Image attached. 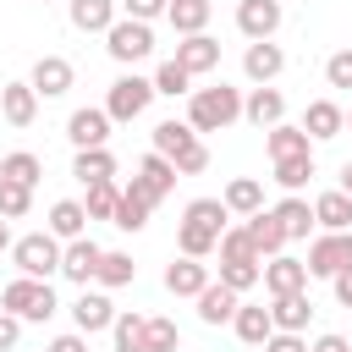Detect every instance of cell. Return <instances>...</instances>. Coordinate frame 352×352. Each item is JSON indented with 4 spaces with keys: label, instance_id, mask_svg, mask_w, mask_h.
I'll return each mask as SVG.
<instances>
[{
    "label": "cell",
    "instance_id": "cell-33",
    "mask_svg": "<svg viewBox=\"0 0 352 352\" xmlns=\"http://www.w3.org/2000/svg\"><path fill=\"white\" fill-rule=\"evenodd\" d=\"M72 176H77L82 187H94V182H110V176H116V160H110V148H77V160H72Z\"/></svg>",
    "mask_w": 352,
    "mask_h": 352
},
{
    "label": "cell",
    "instance_id": "cell-28",
    "mask_svg": "<svg viewBox=\"0 0 352 352\" xmlns=\"http://www.w3.org/2000/svg\"><path fill=\"white\" fill-rule=\"evenodd\" d=\"M165 16H170V28L187 38V33H204V28H209L214 0H170V6H165Z\"/></svg>",
    "mask_w": 352,
    "mask_h": 352
},
{
    "label": "cell",
    "instance_id": "cell-44",
    "mask_svg": "<svg viewBox=\"0 0 352 352\" xmlns=\"http://www.w3.org/2000/svg\"><path fill=\"white\" fill-rule=\"evenodd\" d=\"M220 280H226L231 292H253V286L264 280V258H248V264H220Z\"/></svg>",
    "mask_w": 352,
    "mask_h": 352
},
{
    "label": "cell",
    "instance_id": "cell-53",
    "mask_svg": "<svg viewBox=\"0 0 352 352\" xmlns=\"http://www.w3.org/2000/svg\"><path fill=\"white\" fill-rule=\"evenodd\" d=\"M0 248H11V220L0 214Z\"/></svg>",
    "mask_w": 352,
    "mask_h": 352
},
{
    "label": "cell",
    "instance_id": "cell-41",
    "mask_svg": "<svg viewBox=\"0 0 352 352\" xmlns=\"http://www.w3.org/2000/svg\"><path fill=\"white\" fill-rule=\"evenodd\" d=\"M308 176H314V154H292V160H275V182H280L286 192L308 187Z\"/></svg>",
    "mask_w": 352,
    "mask_h": 352
},
{
    "label": "cell",
    "instance_id": "cell-38",
    "mask_svg": "<svg viewBox=\"0 0 352 352\" xmlns=\"http://www.w3.org/2000/svg\"><path fill=\"white\" fill-rule=\"evenodd\" d=\"M154 94H170V99H182V94H192V72L170 55L160 72H154Z\"/></svg>",
    "mask_w": 352,
    "mask_h": 352
},
{
    "label": "cell",
    "instance_id": "cell-21",
    "mask_svg": "<svg viewBox=\"0 0 352 352\" xmlns=\"http://www.w3.org/2000/svg\"><path fill=\"white\" fill-rule=\"evenodd\" d=\"M176 176H182V170H176V160H165V154H154V148H148V154H143V165H138V182H143V192H148L154 204L176 187Z\"/></svg>",
    "mask_w": 352,
    "mask_h": 352
},
{
    "label": "cell",
    "instance_id": "cell-11",
    "mask_svg": "<svg viewBox=\"0 0 352 352\" xmlns=\"http://www.w3.org/2000/svg\"><path fill=\"white\" fill-rule=\"evenodd\" d=\"M192 302H198V319H204V324H231L236 308H242V292H231L226 280H209Z\"/></svg>",
    "mask_w": 352,
    "mask_h": 352
},
{
    "label": "cell",
    "instance_id": "cell-40",
    "mask_svg": "<svg viewBox=\"0 0 352 352\" xmlns=\"http://www.w3.org/2000/svg\"><path fill=\"white\" fill-rule=\"evenodd\" d=\"M116 204H121V187L110 176V182H94L88 187V204L82 209H88V220H116Z\"/></svg>",
    "mask_w": 352,
    "mask_h": 352
},
{
    "label": "cell",
    "instance_id": "cell-29",
    "mask_svg": "<svg viewBox=\"0 0 352 352\" xmlns=\"http://www.w3.org/2000/svg\"><path fill=\"white\" fill-rule=\"evenodd\" d=\"M66 11H72L77 33H110V22H116V0H72Z\"/></svg>",
    "mask_w": 352,
    "mask_h": 352
},
{
    "label": "cell",
    "instance_id": "cell-16",
    "mask_svg": "<svg viewBox=\"0 0 352 352\" xmlns=\"http://www.w3.org/2000/svg\"><path fill=\"white\" fill-rule=\"evenodd\" d=\"M302 132H308L314 143H324V138H341V132H346V110H341L336 99H314V104L302 110Z\"/></svg>",
    "mask_w": 352,
    "mask_h": 352
},
{
    "label": "cell",
    "instance_id": "cell-19",
    "mask_svg": "<svg viewBox=\"0 0 352 352\" xmlns=\"http://www.w3.org/2000/svg\"><path fill=\"white\" fill-rule=\"evenodd\" d=\"M72 319H77L82 336H94V330H110V324H116V308H110L104 292H88V286H82V297L72 302Z\"/></svg>",
    "mask_w": 352,
    "mask_h": 352
},
{
    "label": "cell",
    "instance_id": "cell-12",
    "mask_svg": "<svg viewBox=\"0 0 352 352\" xmlns=\"http://www.w3.org/2000/svg\"><path fill=\"white\" fill-rule=\"evenodd\" d=\"M242 72H248L253 82H275V77L286 72V50L270 44V38H253V44L242 50Z\"/></svg>",
    "mask_w": 352,
    "mask_h": 352
},
{
    "label": "cell",
    "instance_id": "cell-45",
    "mask_svg": "<svg viewBox=\"0 0 352 352\" xmlns=\"http://www.w3.org/2000/svg\"><path fill=\"white\" fill-rule=\"evenodd\" d=\"M324 82H330V88H352V50H336V55L324 60Z\"/></svg>",
    "mask_w": 352,
    "mask_h": 352
},
{
    "label": "cell",
    "instance_id": "cell-30",
    "mask_svg": "<svg viewBox=\"0 0 352 352\" xmlns=\"http://www.w3.org/2000/svg\"><path fill=\"white\" fill-rule=\"evenodd\" d=\"M44 231H55L60 242H72V236H88V209L77 204V198H60L55 209H50V226Z\"/></svg>",
    "mask_w": 352,
    "mask_h": 352
},
{
    "label": "cell",
    "instance_id": "cell-1",
    "mask_svg": "<svg viewBox=\"0 0 352 352\" xmlns=\"http://www.w3.org/2000/svg\"><path fill=\"white\" fill-rule=\"evenodd\" d=\"M236 116H242V88H231V82H209V88H192L187 94L192 132H226Z\"/></svg>",
    "mask_w": 352,
    "mask_h": 352
},
{
    "label": "cell",
    "instance_id": "cell-15",
    "mask_svg": "<svg viewBox=\"0 0 352 352\" xmlns=\"http://www.w3.org/2000/svg\"><path fill=\"white\" fill-rule=\"evenodd\" d=\"M242 116L258 126V132H270L275 121H286V99H280V88H270V82H258L248 99H242Z\"/></svg>",
    "mask_w": 352,
    "mask_h": 352
},
{
    "label": "cell",
    "instance_id": "cell-43",
    "mask_svg": "<svg viewBox=\"0 0 352 352\" xmlns=\"http://www.w3.org/2000/svg\"><path fill=\"white\" fill-rule=\"evenodd\" d=\"M28 209H33V187H22V182L0 176V214H6V220H22Z\"/></svg>",
    "mask_w": 352,
    "mask_h": 352
},
{
    "label": "cell",
    "instance_id": "cell-9",
    "mask_svg": "<svg viewBox=\"0 0 352 352\" xmlns=\"http://www.w3.org/2000/svg\"><path fill=\"white\" fill-rule=\"evenodd\" d=\"M236 28H242L248 44H253V38H275V28H280V0H236Z\"/></svg>",
    "mask_w": 352,
    "mask_h": 352
},
{
    "label": "cell",
    "instance_id": "cell-24",
    "mask_svg": "<svg viewBox=\"0 0 352 352\" xmlns=\"http://www.w3.org/2000/svg\"><path fill=\"white\" fill-rule=\"evenodd\" d=\"M231 330H236V341H248V346H264V341L275 336V319H270V308H258V302H242V308H236V319H231Z\"/></svg>",
    "mask_w": 352,
    "mask_h": 352
},
{
    "label": "cell",
    "instance_id": "cell-50",
    "mask_svg": "<svg viewBox=\"0 0 352 352\" xmlns=\"http://www.w3.org/2000/svg\"><path fill=\"white\" fill-rule=\"evenodd\" d=\"M44 352H88V336H82V330H66V336H55Z\"/></svg>",
    "mask_w": 352,
    "mask_h": 352
},
{
    "label": "cell",
    "instance_id": "cell-54",
    "mask_svg": "<svg viewBox=\"0 0 352 352\" xmlns=\"http://www.w3.org/2000/svg\"><path fill=\"white\" fill-rule=\"evenodd\" d=\"M341 192H352V160L341 165Z\"/></svg>",
    "mask_w": 352,
    "mask_h": 352
},
{
    "label": "cell",
    "instance_id": "cell-48",
    "mask_svg": "<svg viewBox=\"0 0 352 352\" xmlns=\"http://www.w3.org/2000/svg\"><path fill=\"white\" fill-rule=\"evenodd\" d=\"M264 352H308V341H302V330H275L264 341Z\"/></svg>",
    "mask_w": 352,
    "mask_h": 352
},
{
    "label": "cell",
    "instance_id": "cell-49",
    "mask_svg": "<svg viewBox=\"0 0 352 352\" xmlns=\"http://www.w3.org/2000/svg\"><path fill=\"white\" fill-rule=\"evenodd\" d=\"M121 6H126V16L154 22V16H165V6H170V0H121Z\"/></svg>",
    "mask_w": 352,
    "mask_h": 352
},
{
    "label": "cell",
    "instance_id": "cell-42",
    "mask_svg": "<svg viewBox=\"0 0 352 352\" xmlns=\"http://www.w3.org/2000/svg\"><path fill=\"white\" fill-rule=\"evenodd\" d=\"M182 346V330H176V319H148V330H143V352H176Z\"/></svg>",
    "mask_w": 352,
    "mask_h": 352
},
{
    "label": "cell",
    "instance_id": "cell-34",
    "mask_svg": "<svg viewBox=\"0 0 352 352\" xmlns=\"http://www.w3.org/2000/svg\"><path fill=\"white\" fill-rule=\"evenodd\" d=\"M192 138H198V132H192V121H160V126H154V154L176 160V154H182Z\"/></svg>",
    "mask_w": 352,
    "mask_h": 352
},
{
    "label": "cell",
    "instance_id": "cell-3",
    "mask_svg": "<svg viewBox=\"0 0 352 352\" xmlns=\"http://www.w3.org/2000/svg\"><path fill=\"white\" fill-rule=\"evenodd\" d=\"M0 308H11L16 319H28V324H44V319H55V292H50V280H33V275H16L6 292H0Z\"/></svg>",
    "mask_w": 352,
    "mask_h": 352
},
{
    "label": "cell",
    "instance_id": "cell-27",
    "mask_svg": "<svg viewBox=\"0 0 352 352\" xmlns=\"http://www.w3.org/2000/svg\"><path fill=\"white\" fill-rule=\"evenodd\" d=\"M248 236H253V248H258V258H275V253L286 248V231H280V220H275V209H258V214H248Z\"/></svg>",
    "mask_w": 352,
    "mask_h": 352
},
{
    "label": "cell",
    "instance_id": "cell-31",
    "mask_svg": "<svg viewBox=\"0 0 352 352\" xmlns=\"http://www.w3.org/2000/svg\"><path fill=\"white\" fill-rule=\"evenodd\" d=\"M176 248H182L187 258H209V253L220 248V231H214V226H204V220H187V214H182V231H176Z\"/></svg>",
    "mask_w": 352,
    "mask_h": 352
},
{
    "label": "cell",
    "instance_id": "cell-13",
    "mask_svg": "<svg viewBox=\"0 0 352 352\" xmlns=\"http://www.w3.org/2000/svg\"><path fill=\"white\" fill-rule=\"evenodd\" d=\"M110 110H72V121H66V138L77 143V148H104V138H110Z\"/></svg>",
    "mask_w": 352,
    "mask_h": 352
},
{
    "label": "cell",
    "instance_id": "cell-22",
    "mask_svg": "<svg viewBox=\"0 0 352 352\" xmlns=\"http://www.w3.org/2000/svg\"><path fill=\"white\" fill-rule=\"evenodd\" d=\"M264 148H270V160H292V154H314V138L302 126H292V121H275L264 132Z\"/></svg>",
    "mask_w": 352,
    "mask_h": 352
},
{
    "label": "cell",
    "instance_id": "cell-23",
    "mask_svg": "<svg viewBox=\"0 0 352 352\" xmlns=\"http://www.w3.org/2000/svg\"><path fill=\"white\" fill-rule=\"evenodd\" d=\"M275 220H280L286 242H302V236H308V226H319V220H314V204H308V198H297V192H286V198L275 204Z\"/></svg>",
    "mask_w": 352,
    "mask_h": 352
},
{
    "label": "cell",
    "instance_id": "cell-14",
    "mask_svg": "<svg viewBox=\"0 0 352 352\" xmlns=\"http://www.w3.org/2000/svg\"><path fill=\"white\" fill-rule=\"evenodd\" d=\"M0 116L11 126H33L38 121V88L33 82H6L0 88Z\"/></svg>",
    "mask_w": 352,
    "mask_h": 352
},
{
    "label": "cell",
    "instance_id": "cell-8",
    "mask_svg": "<svg viewBox=\"0 0 352 352\" xmlns=\"http://www.w3.org/2000/svg\"><path fill=\"white\" fill-rule=\"evenodd\" d=\"M264 292H270V297L308 292V264H302V258H292V253H275V258H264Z\"/></svg>",
    "mask_w": 352,
    "mask_h": 352
},
{
    "label": "cell",
    "instance_id": "cell-26",
    "mask_svg": "<svg viewBox=\"0 0 352 352\" xmlns=\"http://www.w3.org/2000/svg\"><path fill=\"white\" fill-rule=\"evenodd\" d=\"M220 198H226V209H231V214H242V220L264 209V187H258V176H231Z\"/></svg>",
    "mask_w": 352,
    "mask_h": 352
},
{
    "label": "cell",
    "instance_id": "cell-46",
    "mask_svg": "<svg viewBox=\"0 0 352 352\" xmlns=\"http://www.w3.org/2000/svg\"><path fill=\"white\" fill-rule=\"evenodd\" d=\"M204 165H209V148H204V138H192V143L176 154V170H182V176H198Z\"/></svg>",
    "mask_w": 352,
    "mask_h": 352
},
{
    "label": "cell",
    "instance_id": "cell-32",
    "mask_svg": "<svg viewBox=\"0 0 352 352\" xmlns=\"http://www.w3.org/2000/svg\"><path fill=\"white\" fill-rule=\"evenodd\" d=\"M270 319H275V330H308V319H314V302H308V292H286V297H275Z\"/></svg>",
    "mask_w": 352,
    "mask_h": 352
},
{
    "label": "cell",
    "instance_id": "cell-10",
    "mask_svg": "<svg viewBox=\"0 0 352 352\" xmlns=\"http://www.w3.org/2000/svg\"><path fill=\"white\" fill-rule=\"evenodd\" d=\"M28 82L38 88V99H60V94L77 82V72H72V60H66V55H38Z\"/></svg>",
    "mask_w": 352,
    "mask_h": 352
},
{
    "label": "cell",
    "instance_id": "cell-6",
    "mask_svg": "<svg viewBox=\"0 0 352 352\" xmlns=\"http://www.w3.org/2000/svg\"><path fill=\"white\" fill-rule=\"evenodd\" d=\"M148 99H154V82L148 77H138V72H126V77H116L110 82V94H104V110H110V121H138L143 110H148Z\"/></svg>",
    "mask_w": 352,
    "mask_h": 352
},
{
    "label": "cell",
    "instance_id": "cell-7",
    "mask_svg": "<svg viewBox=\"0 0 352 352\" xmlns=\"http://www.w3.org/2000/svg\"><path fill=\"white\" fill-rule=\"evenodd\" d=\"M99 258H104V248H99L94 236H72L66 253H60V275L77 280V286H88V280L99 275Z\"/></svg>",
    "mask_w": 352,
    "mask_h": 352
},
{
    "label": "cell",
    "instance_id": "cell-51",
    "mask_svg": "<svg viewBox=\"0 0 352 352\" xmlns=\"http://www.w3.org/2000/svg\"><path fill=\"white\" fill-rule=\"evenodd\" d=\"M308 352H352V341H346V336H336V330H324V336H319Z\"/></svg>",
    "mask_w": 352,
    "mask_h": 352
},
{
    "label": "cell",
    "instance_id": "cell-36",
    "mask_svg": "<svg viewBox=\"0 0 352 352\" xmlns=\"http://www.w3.org/2000/svg\"><path fill=\"white\" fill-rule=\"evenodd\" d=\"M132 275H138L132 253H104V258H99V275H94V280H99L104 292H116V286H132Z\"/></svg>",
    "mask_w": 352,
    "mask_h": 352
},
{
    "label": "cell",
    "instance_id": "cell-2",
    "mask_svg": "<svg viewBox=\"0 0 352 352\" xmlns=\"http://www.w3.org/2000/svg\"><path fill=\"white\" fill-rule=\"evenodd\" d=\"M60 253H66V242H60L55 231H28V236H16V242H11L16 270H22V275H33V280L60 275Z\"/></svg>",
    "mask_w": 352,
    "mask_h": 352
},
{
    "label": "cell",
    "instance_id": "cell-35",
    "mask_svg": "<svg viewBox=\"0 0 352 352\" xmlns=\"http://www.w3.org/2000/svg\"><path fill=\"white\" fill-rule=\"evenodd\" d=\"M248 258H258L248 226H226V231H220V264H248Z\"/></svg>",
    "mask_w": 352,
    "mask_h": 352
},
{
    "label": "cell",
    "instance_id": "cell-37",
    "mask_svg": "<svg viewBox=\"0 0 352 352\" xmlns=\"http://www.w3.org/2000/svg\"><path fill=\"white\" fill-rule=\"evenodd\" d=\"M143 330H148V319H143V314H116V324H110L116 352H143Z\"/></svg>",
    "mask_w": 352,
    "mask_h": 352
},
{
    "label": "cell",
    "instance_id": "cell-47",
    "mask_svg": "<svg viewBox=\"0 0 352 352\" xmlns=\"http://www.w3.org/2000/svg\"><path fill=\"white\" fill-rule=\"evenodd\" d=\"M16 341H22V319L11 308H0V352H16Z\"/></svg>",
    "mask_w": 352,
    "mask_h": 352
},
{
    "label": "cell",
    "instance_id": "cell-17",
    "mask_svg": "<svg viewBox=\"0 0 352 352\" xmlns=\"http://www.w3.org/2000/svg\"><path fill=\"white\" fill-rule=\"evenodd\" d=\"M148 209H154V198H148L143 182L132 176V182L121 187V204H116V220H110V226H121V231H143V226H148Z\"/></svg>",
    "mask_w": 352,
    "mask_h": 352
},
{
    "label": "cell",
    "instance_id": "cell-52",
    "mask_svg": "<svg viewBox=\"0 0 352 352\" xmlns=\"http://www.w3.org/2000/svg\"><path fill=\"white\" fill-rule=\"evenodd\" d=\"M330 286H336V302H341V308H352V270H341Z\"/></svg>",
    "mask_w": 352,
    "mask_h": 352
},
{
    "label": "cell",
    "instance_id": "cell-5",
    "mask_svg": "<svg viewBox=\"0 0 352 352\" xmlns=\"http://www.w3.org/2000/svg\"><path fill=\"white\" fill-rule=\"evenodd\" d=\"M302 264H308V275L336 280L341 270H352V231H324V236H314Z\"/></svg>",
    "mask_w": 352,
    "mask_h": 352
},
{
    "label": "cell",
    "instance_id": "cell-25",
    "mask_svg": "<svg viewBox=\"0 0 352 352\" xmlns=\"http://www.w3.org/2000/svg\"><path fill=\"white\" fill-rule=\"evenodd\" d=\"M314 220H319L324 231H352V192H341V187L319 192V198H314Z\"/></svg>",
    "mask_w": 352,
    "mask_h": 352
},
{
    "label": "cell",
    "instance_id": "cell-18",
    "mask_svg": "<svg viewBox=\"0 0 352 352\" xmlns=\"http://www.w3.org/2000/svg\"><path fill=\"white\" fill-rule=\"evenodd\" d=\"M204 286H209V264H204V258H187V253H182V258L165 270V292H170V297H198Z\"/></svg>",
    "mask_w": 352,
    "mask_h": 352
},
{
    "label": "cell",
    "instance_id": "cell-39",
    "mask_svg": "<svg viewBox=\"0 0 352 352\" xmlns=\"http://www.w3.org/2000/svg\"><path fill=\"white\" fill-rule=\"evenodd\" d=\"M0 176H11V182H22V187H38L44 165H38V154L16 148V154H6V160H0Z\"/></svg>",
    "mask_w": 352,
    "mask_h": 352
},
{
    "label": "cell",
    "instance_id": "cell-20",
    "mask_svg": "<svg viewBox=\"0 0 352 352\" xmlns=\"http://www.w3.org/2000/svg\"><path fill=\"white\" fill-rule=\"evenodd\" d=\"M176 60H182L192 77H204V72H214V66H220V44H214L209 33H187V38L176 44Z\"/></svg>",
    "mask_w": 352,
    "mask_h": 352
},
{
    "label": "cell",
    "instance_id": "cell-4",
    "mask_svg": "<svg viewBox=\"0 0 352 352\" xmlns=\"http://www.w3.org/2000/svg\"><path fill=\"white\" fill-rule=\"evenodd\" d=\"M104 50H110V60L138 66V60H148V55H154V28H148V22H138V16H116V22H110V33H104Z\"/></svg>",
    "mask_w": 352,
    "mask_h": 352
},
{
    "label": "cell",
    "instance_id": "cell-55",
    "mask_svg": "<svg viewBox=\"0 0 352 352\" xmlns=\"http://www.w3.org/2000/svg\"><path fill=\"white\" fill-rule=\"evenodd\" d=\"M346 132H352V110H346Z\"/></svg>",
    "mask_w": 352,
    "mask_h": 352
}]
</instances>
